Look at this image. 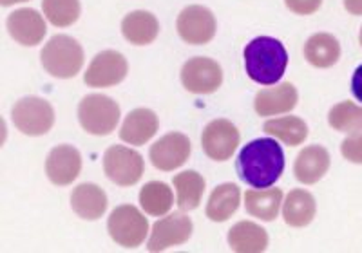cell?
<instances>
[{"instance_id": "cell-1", "label": "cell", "mask_w": 362, "mask_h": 253, "mask_svg": "<svg viewBox=\"0 0 362 253\" xmlns=\"http://www.w3.org/2000/svg\"><path fill=\"white\" fill-rule=\"evenodd\" d=\"M284 170V152L276 139L259 138L245 145L238 158V174L241 181L254 188L276 184Z\"/></svg>"}, {"instance_id": "cell-2", "label": "cell", "mask_w": 362, "mask_h": 253, "mask_svg": "<svg viewBox=\"0 0 362 253\" xmlns=\"http://www.w3.org/2000/svg\"><path fill=\"white\" fill-rule=\"evenodd\" d=\"M288 67L286 47L277 38L257 37L245 47V69L252 82L274 86Z\"/></svg>"}, {"instance_id": "cell-3", "label": "cell", "mask_w": 362, "mask_h": 253, "mask_svg": "<svg viewBox=\"0 0 362 253\" xmlns=\"http://www.w3.org/2000/svg\"><path fill=\"white\" fill-rule=\"evenodd\" d=\"M83 47L69 35H54L40 53L42 67L53 78L69 80L83 67Z\"/></svg>"}, {"instance_id": "cell-4", "label": "cell", "mask_w": 362, "mask_h": 253, "mask_svg": "<svg viewBox=\"0 0 362 253\" xmlns=\"http://www.w3.org/2000/svg\"><path fill=\"white\" fill-rule=\"evenodd\" d=\"M118 102L105 94H89L78 105V122L87 134L109 136L116 131L119 123Z\"/></svg>"}, {"instance_id": "cell-5", "label": "cell", "mask_w": 362, "mask_h": 253, "mask_svg": "<svg viewBox=\"0 0 362 253\" xmlns=\"http://www.w3.org/2000/svg\"><path fill=\"white\" fill-rule=\"evenodd\" d=\"M107 230L112 241L122 248L134 249L145 242L148 233V220L132 204H122L111 212Z\"/></svg>"}, {"instance_id": "cell-6", "label": "cell", "mask_w": 362, "mask_h": 253, "mask_svg": "<svg viewBox=\"0 0 362 253\" xmlns=\"http://www.w3.org/2000/svg\"><path fill=\"white\" fill-rule=\"evenodd\" d=\"M13 125L25 136H44L54 125V109L47 100L25 96L11 109Z\"/></svg>"}, {"instance_id": "cell-7", "label": "cell", "mask_w": 362, "mask_h": 253, "mask_svg": "<svg viewBox=\"0 0 362 253\" xmlns=\"http://www.w3.org/2000/svg\"><path fill=\"white\" fill-rule=\"evenodd\" d=\"M103 170L118 187H132L144 177L145 161L140 152L124 145H112L103 154Z\"/></svg>"}, {"instance_id": "cell-8", "label": "cell", "mask_w": 362, "mask_h": 253, "mask_svg": "<svg viewBox=\"0 0 362 253\" xmlns=\"http://www.w3.org/2000/svg\"><path fill=\"white\" fill-rule=\"evenodd\" d=\"M129 64L127 58L118 51H102L90 60L89 67L83 73V82L87 87L105 89L122 83L127 78Z\"/></svg>"}, {"instance_id": "cell-9", "label": "cell", "mask_w": 362, "mask_h": 253, "mask_svg": "<svg viewBox=\"0 0 362 253\" xmlns=\"http://www.w3.org/2000/svg\"><path fill=\"white\" fill-rule=\"evenodd\" d=\"M177 35L190 45H205L216 37L218 24L214 13L205 6H187L176 20Z\"/></svg>"}, {"instance_id": "cell-10", "label": "cell", "mask_w": 362, "mask_h": 253, "mask_svg": "<svg viewBox=\"0 0 362 253\" xmlns=\"http://www.w3.org/2000/svg\"><path fill=\"white\" fill-rule=\"evenodd\" d=\"M181 83L192 94H212L221 87L223 69L212 58H190L181 67Z\"/></svg>"}, {"instance_id": "cell-11", "label": "cell", "mask_w": 362, "mask_h": 253, "mask_svg": "<svg viewBox=\"0 0 362 253\" xmlns=\"http://www.w3.org/2000/svg\"><path fill=\"white\" fill-rule=\"evenodd\" d=\"M192 219L185 213H170L156 220L151 230L147 248L148 252H165L173 246H181L189 242L192 237Z\"/></svg>"}, {"instance_id": "cell-12", "label": "cell", "mask_w": 362, "mask_h": 253, "mask_svg": "<svg viewBox=\"0 0 362 253\" xmlns=\"http://www.w3.org/2000/svg\"><path fill=\"white\" fill-rule=\"evenodd\" d=\"M241 134L238 126L228 119H214L205 126L202 134V147L210 160L228 161L238 151Z\"/></svg>"}, {"instance_id": "cell-13", "label": "cell", "mask_w": 362, "mask_h": 253, "mask_svg": "<svg viewBox=\"0 0 362 253\" xmlns=\"http://www.w3.org/2000/svg\"><path fill=\"white\" fill-rule=\"evenodd\" d=\"M190 152H192V145L185 134L169 132V134L161 136L151 147L148 158L158 170L173 172L189 161Z\"/></svg>"}, {"instance_id": "cell-14", "label": "cell", "mask_w": 362, "mask_h": 253, "mask_svg": "<svg viewBox=\"0 0 362 253\" xmlns=\"http://www.w3.org/2000/svg\"><path fill=\"white\" fill-rule=\"evenodd\" d=\"M82 154L73 145H58L45 160V174L57 187H67L80 176Z\"/></svg>"}, {"instance_id": "cell-15", "label": "cell", "mask_w": 362, "mask_h": 253, "mask_svg": "<svg viewBox=\"0 0 362 253\" xmlns=\"http://www.w3.org/2000/svg\"><path fill=\"white\" fill-rule=\"evenodd\" d=\"M8 31L11 38L17 44L25 45V47H35L44 40L47 33V25H45L44 17L37 9L22 8L13 11L6 20Z\"/></svg>"}, {"instance_id": "cell-16", "label": "cell", "mask_w": 362, "mask_h": 253, "mask_svg": "<svg viewBox=\"0 0 362 253\" xmlns=\"http://www.w3.org/2000/svg\"><path fill=\"white\" fill-rule=\"evenodd\" d=\"M158 129H160V119H158L156 112L140 107V109L131 110L125 116L122 129H119V138L125 143L141 147L156 136Z\"/></svg>"}, {"instance_id": "cell-17", "label": "cell", "mask_w": 362, "mask_h": 253, "mask_svg": "<svg viewBox=\"0 0 362 253\" xmlns=\"http://www.w3.org/2000/svg\"><path fill=\"white\" fill-rule=\"evenodd\" d=\"M299 102V94L293 83L284 82L281 86L261 89L255 94L254 107L259 116H277L292 112Z\"/></svg>"}, {"instance_id": "cell-18", "label": "cell", "mask_w": 362, "mask_h": 253, "mask_svg": "<svg viewBox=\"0 0 362 253\" xmlns=\"http://www.w3.org/2000/svg\"><path fill=\"white\" fill-rule=\"evenodd\" d=\"M329 152L321 145H310L305 151H300L293 163V174L297 181L303 184H315L326 176L329 170Z\"/></svg>"}, {"instance_id": "cell-19", "label": "cell", "mask_w": 362, "mask_h": 253, "mask_svg": "<svg viewBox=\"0 0 362 253\" xmlns=\"http://www.w3.org/2000/svg\"><path fill=\"white\" fill-rule=\"evenodd\" d=\"M107 194L95 183H82L71 194V208L86 220H98L107 212Z\"/></svg>"}, {"instance_id": "cell-20", "label": "cell", "mask_w": 362, "mask_h": 253, "mask_svg": "<svg viewBox=\"0 0 362 253\" xmlns=\"http://www.w3.org/2000/svg\"><path fill=\"white\" fill-rule=\"evenodd\" d=\"M122 33L132 45H148L160 35V22L151 11L136 9L122 20Z\"/></svg>"}, {"instance_id": "cell-21", "label": "cell", "mask_w": 362, "mask_h": 253, "mask_svg": "<svg viewBox=\"0 0 362 253\" xmlns=\"http://www.w3.org/2000/svg\"><path fill=\"white\" fill-rule=\"evenodd\" d=\"M228 246L238 253H261L268 246V233L252 220H239L228 230Z\"/></svg>"}, {"instance_id": "cell-22", "label": "cell", "mask_w": 362, "mask_h": 253, "mask_svg": "<svg viewBox=\"0 0 362 253\" xmlns=\"http://www.w3.org/2000/svg\"><path fill=\"white\" fill-rule=\"evenodd\" d=\"M315 197L303 188H296L283 203V219L292 228H305L315 219Z\"/></svg>"}, {"instance_id": "cell-23", "label": "cell", "mask_w": 362, "mask_h": 253, "mask_svg": "<svg viewBox=\"0 0 362 253\" xmlns=\"http://www.w3.org/2000/svg\"><path fill=\"white\" fill-rule=\"evenodd\" d=\"M241 203V190L234 183H223L214 188L206 203V217L214 223H225L230 219Z\"/></svg>"}, {"instance_id": "cell-24", "label": "cell", "mask_w": 362, "mask_h": 253, "mask_svg": "<svg viewBox=\"0 0 362 253\" xmlns=\"http://www.w3.org/2000/svg\"><path fill=\"white\" fill-rule=\"evenodd\" d=\"M305 58L310 66L328 69L335 66L341 58V44L329 33L312 35L305 44Z\"/></svg>"}, {"instance_id": "cell-25", "label": "cell", "mask_w": 362, "mask_h": 253, "mask_svg": "<svg viewBox=\"0 0 362 253\" xmlns=\"http://www.w3.org/2000/svg\"><path fill=\"white\" fill-rule=\"evenodd\" d=\"M283 204V190L281 188H264V190H247L245 194V208L252 217L261 220L277 219Z\"/></svg>"}, {"instance_id": "cell-26", "label": "cell", "mask_w": 362, "mask_h": 253, "mask_svg": "<svg viewBox=\"0 0 362 253\" xmlns=\"http://www.w3.org/2000/svg\"><path fill=\"white\" fill-rule=\"evenodd\" d=\"M174 188L177 194V206L181 212L196 210L202 204L205 194V177L196 170H185L174 176Z\"/></svg>"}, {"instance_id": "cell-27", "label": "cell", "mask_w": 362, "mask_h": 253, "mask_svg": "<svg viewBox=\"0 0 362 253\" xmlns=\"http://www.w3.org/2000/svg\"><path fill=\"white\" fill-rule=\"evenodd\" d=\"M174 204L173 188L163 181H151L140 190V206L153 217H163Z\"/></svg>"}, {"instance_id": "cell-28", "label": "cell", "mask_w": 362, "mask_h": 253, "mask_svg": "<svg viewBox=\"0 0 362 253\" xmlns=\"http://www.w3.org/2000/svg\"><path fill=\"white\" fill-rule=\"evenodd\" d=\"M263 129L267 134L274 136L288 147H297V145L305 143V139L308 138V125L305 123V119L297 118V116L268 119Z\"/></svg>"}, {"instance_id": "cell-29", "label": "cell", "mask_w": 362, "mask_h": 253, "mask_svg": "<svg viewBox=\"0 0 362 253\" xmlns=\"http://www.w3.org/2000/svg\"><path fill=\"white\" fill-rule=\"evenodd\" d=\"M329 126L344 134H361L362 132V107L354 102H341L328 112Z\"/></svg>"}, {"instance_id": "cell-30", "label": "cell", "mask_w": 362, "mask_h": 253, "mask_svg": "<svg viewBox=\"0 0 362 253\" xmlns=\"http://www.w3.org/2000/svg\"><path fill=\"white\" fill-rule=\"evenodd\" d=\"M44 17L54 28H69L80 18V0H42Z\"/></svg>"}, {"instance_id": "cell-31", "label": "cell", "mask_w": 362, "mask_h": 253, "mask_svg": "<svg viewBox=\"0 0 362 253\" xmlns=\"http://www.w3.org/2000/svg\"><path fill=\"white\" fill-rule=\"evenodd\" d=\"M341 152L344 160H348L350 163L362 165V132L350 134V138H346L341 145Z\"/></svg>"}, {"instance_id": "cell-32", "label": "cell", "mask_w": 362, "mask_h": 253, "mask_svg": "<svg viewBox=\"0 0 362 253\" xmlns=\"http://www.w3.org/2000/svg\"><path fill=\"white\" fill-rule=\"evenodd\" d=\"M284 4L296 15L306 17V15H313V13L319 11L322 0H284Z\"/></svg>"}, {"instance_id": "cell-33", "label": "cell", "mask_w": 362, "mask_h": 253, "mask_svg": "<svg viewBox=\"0 0 362 253\" xmlns=\"http://www.w3.org/2000/svg\"><path fill=\"white\" fill-rule=\"evenodd\" d=\"M351 93L358 102H362V64L355 69L354 78H351Z\"/></svg>"}, {"instance_id": "cell-34", "label": "cell", "mask_w": 362, "mask_h": 253, "mask_svg": "<svg viewBox=\"0 0 362 253\" xmlns=\"http://www.w3.org/2000/svg\"><path fill=\"white\" fill-rule=\"evenodd\" d=\"M342 2H344V9L350 15H355V17L362 15V0H342Z\"/></svg>"}, {"instance_id": "cell-35", "label": "cell", "mask_w": 362, "mask_h": 253, "mask_svg": "<svg viewBox=\"0 0 362 253\" xmlns=\"http://www.w3.org/2000/svg\"><path fill=\"white\" fill-rule=\"evenodd\" d=\"M22 2H28V0H0V4L8 8V6H15V4H22Z\"/></svg>"}, {"instance_id": "cell-36", "label": "cell", "mask_w": 362, "mask_h": 253, "mask_svg": "<svg viewBox=\"0 0 362 253\" xmlns=\"http://www.w3.org/2000/svg\"><path fill=\"white\" fill-rule=\"evenodd\" d=\"M358 44L362 45V28H361V33H358Z\"/></svg>"}]
</instances>
